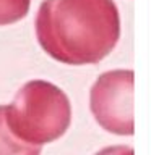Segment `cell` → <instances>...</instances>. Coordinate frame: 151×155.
Instances as JSON below:
<instances>
[{
	"mask_svg": "<svg viewBox=\"0 0 151 155\" xmlns=\"http://www.w3.org/2000/svg\"><path fill=\"white\" fill-rule=\"evenodd\" d=\"M96 155H133V149L127 145H114V147H106Z\"/></svg>",
	"mask_w": 151,
	"mask_h": 155,
	"instance_id": "obj_6",
	"label": "cell"
},
{
	"mask_svg": "<svg viewBox=\"0 0 151 155\" xmlns=\"http://www.w3.org/2000/svg\"><path fill=\"white\" fill-rule=\"evenodd\" d=\"M31 0H0V26L16 23L26 16Z\"/></svg>",
	"mask_w": 151,
	"mask_h": 155,
	"instance_id": "obj_5",
	"label": "cell"
},
{
	"mask_svg": "<svg viewBox=\"0 0 151 155\" xmlns=\"http://www.w3.org/2000/svg\"><path fill=\"white\" fill-rule=\"evenodd\" d=\"M96 121L109 133L133 134V71L114 70L97 78L90 92Z\"/></svg>",
	"mask_w": 151,
	"mask_h": 155,
	"instance_id": "obj_3",
	"label": "cell"
},
{
	"mask_svg": "<svg viewBox=\"0 0 151 155\" xmlns=\"http://www.w3.org/2000/svg\"><path fill=\"white\" fill-rule=\"evenodd\" d=\"M5 121L15 137L41 147L65 134L72 123V105L57 86L34 79L26 82L5 107Z\"/></svg>",
	"mask_w": 151,
	"mask_h": 155,
	"instance_id": "obj_2",
	"label": "cell"
},
{
	"mask_svg": "<svg viewBox=\"0 0 151 155\" xmlns=\"http://www.w3.org/2000/svg\"><path fill=\"white\" fill-rule=\"evenodd\" d=\"M36 36L54 60L94 65L119 41V10L112 0H44L36 16Z\"/></svg>",
	"mask_w": 151,
	"mask_h": 155,
	"instance_id": "obj_1",
	"label": "cell"
},
{
	"mask_svg": "<svg viewBox=\"0 0 151 155\" xmlns=\"http://www.w3.org/2000/svg\"><path fill=\"white\" fill-rule=\"evenodd\" d=\"M0 155H41V147L19 140L8 129L3 105H0Z\"/></svg>",
	"mask_w": 151,
	"mask_h": 155,
	"instance_id": "obj_4",
	"label": "cell"
}]
</instances>
